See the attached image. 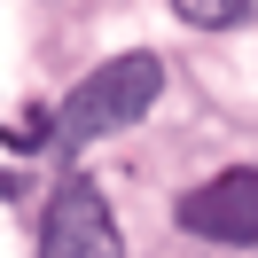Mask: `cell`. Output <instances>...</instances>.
I'll list each match as a JSON object with an SVG mask.
<instances>
[{"label": "cell", "mask_w": 258, "mask_h": 258, "mask_svg": "<svg viewBox=\"0 0 258 258\" xmlns=\"http://www.w3.org/2000/svg\"><path fill=\"white\" fill-rule=\"evenodd\" d=\"M47 141H55V117L47 110H24L16 125H8V149H47Z\"/></svg>", "instance_id": "5"}, {"label": "cell", "mask_w": 258, "mask_h": 258, "mask_svg": "<svg viewBox=\"0 0 258 258\" xmlns=\"http://www.w3.org/2000/svg\"><path fill=\"white\" fill-rule=\"evenodd\" d=\"M39 258H125L110 204H102L94 180H63L47 196V219H39Z\"/></svg>", "instance_id": "2"}, {"label": "cell", "mask_w": 258, "mask_h": 258, "mask_svg": "<svg viewBox=\"0 0 258 258\" xmlns=\"http://www.w3.org/2000/svg\"><path fill=\"white\" fill-rule=\"evenodd\" d=\"M172 8L196 24V32H235V24L258 16V0H172Z\"/></svg>", "instance_id": "4"}, {"label": "cell", "mask_w": 258, "mask_h": 258, "mask_svg": "<svg viewBox=\"0 0 258 258\" xmlns=\"http://www.w3.org/2000/svg\"><path fill=\"white\" fill-rule=\"evenodd\" d=\"M180 227L204 242H258V164H227L180 196Z\"/></svg>", "instance_id": "3"}, {"label": "cell", "mask_w": 258, "mask_h": 258, "mask_svg": "<svg viewBox=\"0 0 258 258\" xmlns=\"http://www.w3.org/2000/svg\"><path fill=\"white\" fill-rule=\"evenodd\" d=\"M157 94H164V63H157V55H141V47L110 55L102 71H86V79L63 94L55 133H63V141H110V133L141 125V117L157 110Z\"/></svg>", "instance_id": "1"}]
</instances>
